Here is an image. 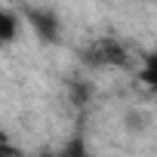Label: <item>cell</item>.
<instances>
[{"instance_id":"7","label":"cell","mask_w":157,"mask_h":157,"mask_svg":"<svg viewBox=\"0 0 157 157\" xmlns=\"http://www.w3.org/2000/svg\"><path fill=\"white\" fill-rule=\"evenodd\" d=\"M6 145H10V136H6V132H3V129H0V151H3V148H6Z\"/></svg>"},{"instance_id":"1","label":"cell","mask_w":157,"mask_h":157,"mask_svg":"<svg viewBox=\"0 0 157 157\" xmlns=\"http://www.w3.org/2000/svg\"><path fill=\"white\" fill-rule=\"evenodd\" d=\"M86 59H90L93 65H126V49H123L120 40L102 37V40H96V43L90 46Z\"/></svg>"},{"instance_id":"3","label":"cell","mask_w":157,"mask_h":157,"mask_svg":"<svg viewBox=\"0 0 157 157\" xmlns=\"http://www.w3.org/2000/svg\"><path fill=\"white\" fill-rule=\"evenodd\" d=\"M16 34H19V19H16V13H10V10L0 6V43L16 40Z\"/></svg>"},{"instance_id":"2","label":"cell","mask_w":157,"mask_h":157,"mask_svg":"<svg viewBox=\"0 0 157 157\" xmlns=\"http://www.w3.org/2000/svg\"><path fill=\"white\" fill-rule=\"evenodd\" d=\"M28 16V22L34 25V31L40 34V40L46 43H56L59 40V16L52 10H43V6H25L22 10Z\"/></svg>"},{"instance_id":"5","label":"cell","mask_w":157,"mask_h":157,"mask_svg":"<svg viewBox=\"0 0 157 157\" xmlns=\"http://www.w3.org/2000/svg\"><path fill=\"white\" fill-rule=\"evenodd\" d=\"M59 157H90V151H86V145H83L80 139H74V142H71V145H68Z\"/></svg>"},{"instance_id":"8","label":"cell","mask_w":157,"mask_h":157,"mask_svg":"<svg viewBox=\"0 0 157 157\" xmlns=\"http://www.w3.org/2000/svg\"><path fill=\"white\" fill-rule=\"evenodd\" d=\"M40 157H59V154H49V151H43V154H40Z\"/></svg>"},{"instance_id":"6","label":"cell","mask_w":157,"mask_h":157,"mask_svg":"<svg viewBox=\"0 0 157 157\" xmlns=\"http://www.w3.org/2000/svg\"><path fill=\"white\" fill-rule=\"evenodd\" d=\"M86 96H90V90H86V86H83V90H80V86H74V105H83V102H86Z\"/></svg>"},{"instance_id":"4","label":"cell","mask_w":157,"mask_h":157,"mask_svg":"<svg viewBox=\"0 0 157 157\" xmlns=\"http://www.w3.org/2000/svg\"><path fill=\"white\" fill-rule=\"evenodd\" d=\"M142 80H145L148 86L157 83V59H154V56H148V62H145V68H142Z\"/></svg>"}]
</instances>
